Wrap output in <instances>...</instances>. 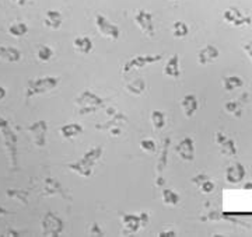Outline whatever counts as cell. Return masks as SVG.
<instances>
[{"instance_id":"obj_6","label":"cell","mask_w":252,"mask_h":237,"mask_svg":"<svg viewBox=\"0 0 252 237\" xmlns=\"http://www.w3.org/2000/svg\"><path fill=\"white\" fill-rule=\"evenodd\" d=\"M149 213L147 212H142L139 215H135V213H125L122 215V226L126 230V233H136L139 232L140 229L147 226L149 223Z\"/></svg>"},{"instance_id":"obj_30","label":"cell","mask_w":252,"mask_h":237,"mask_svg":"<svg viewBox=\"0 0 252 237\" xmlns=\"http://www.w3.org/2000/svg\"><path fill=\"white\" fill-rule=\"evenodd\" d=\"M45 24L48 27L54 28V30L59 28L61 27V24H62V17H61V14H59V13H55V11L54 13L49 11L45 18Z\"/></svg>"},{"instance_id":"obj_28","label":"cell","mask_w":252,"mask_h":237,"mask_svg":"<svg viewBox=\"0 0 252 237\" xmlns=\"http://www.w3.org/2000/svg\"><path fill=\"white\" fill-rule=\"evenodd\" d=\"M126 89L129 93L135 94V96H140L143 94L144 90H146V83H144L143 79H135L132 83H129L126 86Z\"/></svg>"},{"instance_id":"obj_40","label":"cell","mask_w":252,"mask_h":237,"mask_svg":"<svg viewBox=\"0 0 252 237\" xmlns=\"http://www.w3.org/2000/svg\"><path fill=\"white\" fill-rule=\"evenodd\" d=\"M244 188H245V190H250V188H252V184H250V182H248V184H245V185H244Z\"/></svg>"},{"instance_id":"obj_35","label":"cell","mask_w":252,"mask_h":237,"mask_svg":"<svg viewBox=\"0 0 252 237\" xmlns=\"http://www.w3.org/2000/svg\"><path fill=\"white\" fill-rule=\"evenodd\" d=\"M227 137H228V135H225L224 132H220V131L216 132V135H215V142H216V145L219 146L220 143H223Z\"/></svg>"},{"instance_id":"obj_38","label":"cell","mask_w":252,"mask_h":237,"mask_svg":"<svg viewBox=\"0 0 252 237\" xmlns=\"http://www.w3.org/2000/svg\"><path fill=\"white\" fill-rule=\"evenodd\" d=\"M4 97H6V89H4V87H1V86H0V101L3 100V99H4Z\"/></svg>"},{"instance_id":"obj_18","label":"cell","mask_w":252,"mask_h":237,"mask_svg":"<svg viewBox=\"0 0 252 237\" xmlns=\"http://www.w3.org/2000/svg\"><path fill=\"white\" fill-rule=\"evenodd\" d=\"M192 182L196 184L199 190L203 194H212L215 191V182L210 180V177H207L206 174H199L196 177L192 178Z\"/></svg>"},{"instance_id":"obj_15","label":"cell","mask_w":252,"mask_h":237,"mask_svg":"<svg viewBox=\"0 0 252 237\" xmlns=\"http://www.w3.org/2000/svg\"><path fill=\"white\" fill-rule=\"evenodd\" d=\"M181 108L184 111V115L187 118H190L196 114L199 109V100L195 94H187L181 100Z\"/></svg>"},{"instance_id":"obj_36","label":"cell","mask_w":252,"mask_h":237,"mask_svg":"<svg viewBox=\"0 0 252 237\" xmlns=\"http://www.w3.org/2000/svg\"><path fill=\"white\" fill-rule=\"evenodd\" d=\"M243 49H244V52L248 55V58L252 61V39L251 41H248L245 45H243Z\"/></svg>"},{"instance_id":"obj_32","label":"cell","mask_w":252,"mask_h":237,"mask_svg":"<svg viewBox=\"0 0 252 237\" xmlns=\"http://www.w3.org/2000/svg\"><path fill=\"white\" fill-rule=\"evenodd\" d=\"M9 33L10 35L13 36H24L28 33V27L26 24H23V23H17V24H13V26H10L9 28Z\"/></svg>"},{"instance_id":"obj_1","label":"cell","mask_w":252,"mask_h":237,"mask_svg":"<svg viewBox=\"0 0 252 237\" xmlns=\"http://www.w3.org/2000/svg\"><path fill=\"white\" fill-rule=\"evenodd\" d=\"M102 153H104V147L102 145L94 146L91 147L89 152H86L80 160L77 162H73V163L67 164V169H70L73 173L79 174L80 177H91V174L94 171V167L95 164L98 163L99 159L102 157Z\"/></svg>"},{"instance_id":"obj_24","label":"cell","mask_w":252,"mask_h":237,"mask_svg":"<svg viewBox=\"0 0 252 237\" xmlns=\"http://www.w3.org/2000/svg\"><path fill=\"white\" fill-rule=\"evenodd\" d=\"M220 147V153L223 156H227V157H234L237 155V146H235L234 139L228 136L225 139L223 143L219 145Z\"/></svg>"},{"instance_id":"obj_19","label":"cell","mask_w":252,"mask_h":237,"mask_svg":"<svg viewBox=\"0 0 252 237\" xmlns=\"http://www.w3.org/2000/svg\"><path fill=\"white\" fill-rule=\"evenodd\" d=\"M0 59L4 62L14 64L21 59V52L17 48H13V46H0Z\"/></svg>"},{"instance_id":"obj_26","label":"cell","mask_w":252,"mask_h":237,"mask_svg":"<svg viewBox=\"0 0 252 237\" xmlns=\"http://www.w3.org/2000/svg\"><path fill=\"white\" fill-rule=\"evenodd\" d=\"M243 102L238 100H230L227 101L224 104V111L230 115H234V117H241L243 114Z\"/></svg>"},{"instance_id":"obj_39","label":"cell","mask_w":252,"mask_h":237,"mask_svg":"<svg viewBox=\"0 0 252 237\" xmlns=\"http://www.w3.org/2000/svg\"><path fill=\"white\" fill-rule=\"evenodd\" d=\"M7 235H9V236H20V232H16V230H7Z\"/></svg>"},{"instance_id":"obj_29","label":"cell","mask_w":252,"mask_h":237,"mask_svg":"<svg viewBox=\"0 0 252 237\" xmlns=\"http://www.w3.org/2000/svg\"><path fill=\"white\" fill-rule=\"evenodd\" d=\"M54 49L48 45H42L41 48H38V51H36V58H38L41 62H49V61L54 58Z\"/></svg>"},{"instance_id":"obj_22","label":"cell","mask_w":252,"mask_h":237,"mask_svg":"<svg viewBox=\"0 0 252 237\" xmlns=\"http://www.w3.org/2000/svg\"><path fill=\"white\" fill-rule=\"evenodd\" d=\"M221 86L225 91H233L244 87V80L240 76H225L223 77Z\"/></svg>"},{"instance_id":"obj_12","label":"cell","mask_w":252,"mask_h":237,"mask_svg":"<svg viewBox=\"0 0 252 237\" xmlns=\"http://www.w3.org/2000/svg\"><path fill=\"white\" fill-rule=\"evenodd\" d=\"M224 20L228 24H233L235 27H241V26H248L251 23V17L243 14L240 10L237 9H228L225 10L224 13Z\"/></svg>"},{"instance_id":"obj_16","label":"cell","mask_w":252,"mask_h":237,"mask_svg":"<svg viewBox=\"0 0 252 237\" xmlns=\"http://www.w3.org/2000/svg\"><path fill=\"white\" fill-rule=\"evenodd\" d=\"M170 145H171V139H170V137H167V139L164 140V143H162L161 153H160V157L157 159V163H156V174H157V177H162V171L167 169Z\"/></svg>"},{"instance_id":"obj_14","label":"cell","mask_w":252,"mask_h":237,"mask_svg":"<svg viewBox=\"0 0 252 237\" xmlns=\"http://www.w3.org/2000/svg\"><path fill=\"white\" fill-rule=\"evenodd\" d=\"M136 24L139 26V28L143 31L147 36L154 35V26H153V18L149 13H146L143 10H140L135 16Z\"/></svg>"},{"instance_id":"obj_21","label":"cell","mask_w":252,"mask_h":237,"mask_svg":"<svg viewBox=\"0 0 252 237\" xmlns=\"http://www.w3.org/2000/svg\"><path fill=\"white\" fill-rule=\"evenodd\" d=\"M59 134L64 139H73V137L79 136L83 134V127L80 124H66L59 129Z\"/></svg>"},{"instance_id":"obj_11","label":"cell","mask_w":252,"mask_h":237,"mask_svg":"<svg viewBox=\"0 0 252 237\" xmlns=\"http://www.w3.org/2000/svg\"><path fill=\"white\" fill-rule=\"evenodd\" d=\"M244 177H245V167L238 162L230 164L225 169V180L230 184H238L243 181Z\"/></svg>"},{"instance_id":"obj_23","label":"cell","mask_w":252,"mask_h":237,"mask_svg":"<svg viewBox=\"0 0 252 237\" xmlns=\"http://www.w3.org/2000/svg\"><path fill=\"white\" fill-rule=\"evenodd\" d=\"M44 190H45V195H62V197H64L62 185L58 182L56 178H45Z\"/></svg>"},{"instance_id":"obj_3","label":"cell","mask_w":252,"mask_h":237,"mask_svg":"<svg viewBox=\"0 0 252 237\" xmlns=\"http://www.w3.org/2000/svg\"><path fill=\"white\" fill-rule=\"evenodd\" d=\"M59 77L56 76H44V77H35L30 80L26 87V99L30 100L35 96H41L49 91L55 90L59 84Z\"/></svg>"},{"instance_id":"obj_33","label":"cell","mask_w":252,"mask_h":237,"mask_svg":"<svg viewBox=\"0 0 252 237\" xmlns=\"http://www.w3.org/2000/svg\"><path fill=\"white\" fill-rule=\"evenodd\" d=\"M140 149L147 153H154L157 149V145L153 139H143V140H140Z\"/></svg>"},{"instance_id":"obj_37","label":"cell","mask_w":252,"mask_h":237,"mask_svg":"<svg viewBox=\"0 0 252 237\" xmlns=\"http://www.w3.org/2000/svg\"><path fill=\"white\" fill-rule=\"evenodd\" d=\"M158 236L161 237H170V236H177V233H175V230H162L158 233Z\"/></svg>"},{"instance_id":"obj_9","label":"cell","mask_w":252,"mask_h":237,"mask_svg":"<svg viewBox=\"0 0 252 237\" xmlns=\"http://www.w3.org/2000/svg\"><path fill=\"white\" fill-rule=\"evenodd\" d=\"M95 24H97L99 34L102 36H105V38H108V39L117 41L119 35H121V30L118 28V26L112 24L111 21H108L107 18L102 17V16H97Z\"/></svg>"},{"instance_id":"obj_4","label":"cell","mask_w":252,"mask_h":237,"mask_svg":"<svg viewBox=\"0 0 252 237\" xmlns=\"http://www.w3.org/2000/svg\"><path fill=\"white\" fill-rule=\"evenodd\" d=\"M74 102H76L79 114H90V112H94L97 109H101L105 104L104 99L98 97L95 93H93L91 90L81 91L80 94L76 97Z\"/></svg>"},{"instance_id":"obj_13","label":"cell","mask_w":252,"mask_h":237,"mask_svg":"<svg viewBox=\"0 0 252 237\" xmlns=\"http://www.w3.org/2000/svg\"><path fill=\"white\" fill-rule=\"evenodd\" d=\"M219 56H220V51H219L217 46L206 45L205 48H202V49L199 51L198 62L199 65H202V66H206V65L213 64L215 61H217Z\"/></svg>"},{"instance_id":"obj_7","label":"cell","mask_w":252,"mask_h":237,"mask_svg":"<svg viewBox=\"0 0 252 237\" xmlns=\"http://www.w3.org/2000/svg\"><path fill=\"white\" fill-rule=\"evenodd\" d=\"M64 232V222L54 212H48L42 218V233L45 236H61Z\"/></svg>"},{"instance_id":"obj_10","label":"cell","mask_w":252,"mask_h":237,"mask_svg":"<svg viewBox=\"0 0 252 237\" xmlns=\"http://www.w3.org/2000/svg\"><path fill=\"white\" fill-rule=\"evenodd\" d=\"M175 152L184 162H192L195 157V142L190 136H184L175 146Z\"/></svg>"},{"instance_id":"obj_27","label":"cell","mask_w":252,"mask_h":237,"mask_svg":"<svg viewBox=\"0 0 252 237\" xmlns=\"http://www.w3.org/2000/svg\"><path fill=\"white\" fill-rule=\"evenodd\" d=\"M150 119H152V125H153L154 129L157 131H161L162 128L165 127V122H167V118H165V114L160 111V109H154L150 115Z\"/></svg>"},{"instance_id":"obj_5","label":"cell","mask_w":252,"mask_h":237,"mask_svg":"<svg viewBox=\"0 0 252 237\" xmlns=\"http://www.w3.org/2000/svg\"><path fill=\"white\" fill-rule=\"evenodd\" d=\"M162 59V55H137L135 58L126 61L124 64V68H122V73L126 74L129 72H133V70H137V69H142V68H147L150 65L157 64Z\"/></svg>"},{"instance_id":"obj_20","label":"cell","mask_w":252,"mask_h":237,"mask_svg":"<svg viewBox=\"0 0 252 237\" xmlns=\"http://www.w3.org/2000/svg\"><path fill=\"white\" fill-rule=\"evenodd\" d=\"M73 46H74L76 52H79L81 55H87L93 51V41L89 36H77L73 41Z\"/></svg>"},{"instance_id":"obj_41","label":"cell","mask_w":252,"mask_h":237,"mask_svg":"<svg viewBox=\"0 0 252 237\" xmlns=\"http://www.w3.org/2000/svg\"><path fill=\"white\" fill-rule=\"evenodd\" d=\"M14 1L18 3V4H24V1H26V0H14Z\"/></svg>"},{"instance_id":"obj_34","label":"cell","mask_w":252,"mask_h":237,"mask_svg":"<svg viewBox=\"0 0 252 237\" xmlns=\"http://www.w3.org/2000/svg\"><path fill=\"white\" fill-rule=\"evenodd\" d=\"M89 235L90 236H104V232L101 230L98 223H93L89 229Z\"/></svg>"},{"instance_id":"obj_2","label":"cell","mask_w":252,"mask_h":237,"mask_svg":"<svg viewBox=\"0 0 252 237\" xmlns=\"http://www.w3.org/2000/svg\"><path fill=\"white\" fill-rule=\"evenodd\" d=\"M0 135L9 156L10 164L13 169H16L18 162V136L14 128L11 127V124L1 114H0Z\"/></svg>"},{"instance_id":"obj_8","label":"cell","mask_w":252,"mask_h":237,"mask_svg":"<svg viewBox=\"0 0 252 237\" xmlns=\"http://www.w3.org/2000/svg\"><path fill=\"white\" fill-rule=\"evenodd\" d=\"M28 132L31 135V140L36 147H44L46 145V135H48V124L44 119L35 121L28 127Z\"/></svg>"},{"instance_id":"obj_17","label":"cell","mask_w":252,"mask_h":237,"mask_svg":"<svg viewBox=\"0 0 252 237\" xmlns=\"http://www.w3.org/2000/svg\"><path fill=\"white\" fill-rule=\"evenodd\" d=\"M164 74L170 79H178L181 74V65H180V55L174 54L167 61L165 68H164Z\"/></svg>"},{"instance_id":"obj_25","label":"cell","mask_w":252,"mask_h":237,"mask_svg":"<svg viewBox=\"0 0 252 237\" xmlns=\"http://www.w3.org/2000/svg\"><path fill=\"white\" fill-rule=\"evenodd\" d=\"M161 198L162 202L168 206H177L180 203V195L174 190H170V188H164L161 191Z\"/></svg>"},{"instance_id":"obj_31","label":"cell","mask_w":252,"mask_h":237,"mask_svg":"<svg viewBox=\"0 0 252 237\" xmlns=\"http://www.w3.org/2000/svg\"><path fill=\"white\" fill-rule=\"evenodd\" d=\"M188 26L185 23H182V21H177L174 24V27H172V34H174V36H177V38H184V36L188 35Z\"/></svg>"}]
</instances>
